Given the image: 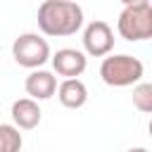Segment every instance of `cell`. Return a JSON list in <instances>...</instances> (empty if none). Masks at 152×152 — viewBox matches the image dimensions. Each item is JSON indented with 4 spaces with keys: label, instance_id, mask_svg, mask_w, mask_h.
I'll return each instance as SVG.
<instances>
[{
    "label": "cell",
    "instance_id": "obj_1",
    "mask_svg": "<svg viewBox=\"0 0 152 152\" xmlns=\"http://www.w3.org/2000/svg\"><path fill=\"white\" fill-rule=\"evenodd\" d=\"M83 24V10L74 0H43L38 7V26L48 36L76 33Z\"/></svg>",
    "mask_w": 152,
    "mask_h": 152
},
{
    "label": "cell",
    "instance_id": "obj_2",
    "mask_svg": "<svg viewBox=\"0 0 152 152\" xmlns=\"http://www.w3.org/2000/svg\"><path fill=\"white\" fill-rule=\"evenodd\" d=\"M119 33L126 40H142L152 36V5L150 0H131L119 14Z\"/></svg>",
    "mask_w": 152,
    "mask_h": 152
},
{
    "label": "cell",
    "instance_id": "obj_3",
    "mask_svg": "<svg viewBox=\"0 0 152 152\" xmlns=\"http://www.w3.org/2000/svg\"><path fill=\"white\" fill-rule=\"evenodd\" d=\"M145 66L138 57L133 55H112L104 57L100 64V76L107 86H131L135 81H140Z\"/></svg>",
    "mask_w": 152,
    "mask_h": 152
},
{
    "label": "cell",
    "instance_id": "obj_4",
    "mask_svg": "<svg viewBox=\"0 0 152 152\" xmlns=\"http://www.w3.org/2000/svg\"><path fill=\"white\" fill-rule=\"evenodd\" d=\"M12 55L21 66H40L50 57V45L38 33H19L12 43Z\"/></svg>",
    "mask_w": 152,
    "mask_h": 152
},
{
    "label": "cell",
    "instance_id": "obj_5",
    "mask_svg": "<svg viewBox=\"0 0 152 152\" xmlns=\"http://www.w3.org/2000/svg\"><path fill=\"white\" fill-rule=\"evenodd\" d=\"M83 45L90 55L100 57V55H107L114 45V33H112V26L102 19H93L86 31H83Z\"/></svg>",
    "mask_w": 152,
    "mask_h": 152
},
{
    "label": "cell",
    "instance_id": "obj_6",
    "mask_svg": "<svg viewBox=\"0 0 152 152\" xmlns=\"http://www.w3.org/2000/svg\"><path fill=\"white\" fill-rule=\"evenodd\" d=\"M52 66L59 76H66V78H76L83 69H86V55L76 48H62L55 52L52 57Z\"/></svg>",
    "mask_w": 152,
    "mask_h": 152
},
{
    "label": "cell",
    "instance_id": "obj_7",
    "mask_svg": "<svg viewBox=\"0 0 152 152\" xmlns=\"http://www.w3.org/2000/svg\"><path fill=\"white\" fill-rule=\"evenodd\" d=\"M24 88L31 95V100H48L57 90V78L50 71H45V69H36V71H31L26 76Z\"/></svg>",
    "mask_w": 152,
    "mask_h": 152
},
{
    "label": "cell",
    "instance_id": "obj_8",
    "mask_svg": "<svg viewBox=\"0 0 152 152\" xmlns=\"http://www.w3.org/2000/svg\"><path fill=\"white\" fill-rule=\"evenodd\" d=\"M12 119L19 128H36L40 124V107L31 97H19L12 102Z\"/></svg>",
    "mask_w": 152,
    "mask_h": 152
},
{
    "label": "cell",
    "instance_id": "obj_9",
    "mask_svg": "<svg viewBox=\"0 0 152 152\" xmlns=\"http://www.w3.org/2000/svg\"><path fill=\"white\" fill-rule=\"evenodd\" d=\"M57 95H59V102L69 109H76L88 100V90H86L83 81H78V78H64L57 88Z\"/></svg>",
    "mask_w": 152,
    "mask_h": 152
},
{
    "label": "cell",
    "instance_id": "obj_10",
    "mask_svg": "<svg viewBox=\"0 0 152 152\" xmlns=\"http://www.w3.org/2000/svg\"><path fill=\"white\" fill-rule=\"evenodd\" d=\"M21 150V133L17 126L0 124V152H19Z\"/></svg>",
    "mask_w": 152,
    "mask_h": 152
},
{
    "label": "cell",
    "instance_id": "obj_11",
    "mask_svg": "<svg viewBox=\"0 0 152 152\" xmlns=\"http://www.w3.org/2000/svg\"><path fill=\"white\" fill-rule=\"evenodd\" d=\"M133 104L140 112H152V83H138L133 88Z\"/></svg>",
    "mask_w": 152,
    "mask_h": 152
},
{
    "label": "cell",
    "instance_id": "obj_12",
    "mask_svg": "<svg viewBox=\"0 0 152 152\" xmlns=\"http://www.w3.org/2000/svg\"><path fill=\"white\" fill-rule=\"evenodd\" d=\"M126 152H150L147 147H131V150H126Z\"/></svg>",
    "mask_w": 152,
    "mask_h": 152
}]
</instances>
